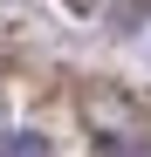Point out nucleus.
<instances>
[{
	"instance_id": "obj_2",
	"label": "nucleus",
	"mask_w": 151,
	"mask_h": 157,
	"mask_svg": "<svg viewBox=\"0 0 151 157\" xmlns=\"http://www.w3.org/2000/svg\"><path fill=\"white\" fill-rule=\"evenodd\" d=\"M89 157H151V137H103Z\"/></svg>"
},
{
	"instance_id": "obj_1",
	"label": "nucleus",
	"mask_w": 151,
	"mask_h": 157,
	"mask_svg": "<svg viewBox=\"0 0 151 157\" xmlns=\"http://www.w3.org/2000/svg\"><path fill=\"white\" fill-rule=\"evenodd\" d=\"M0 157H55L41 130H0Z\"/></svg>"
}]
</instances>
